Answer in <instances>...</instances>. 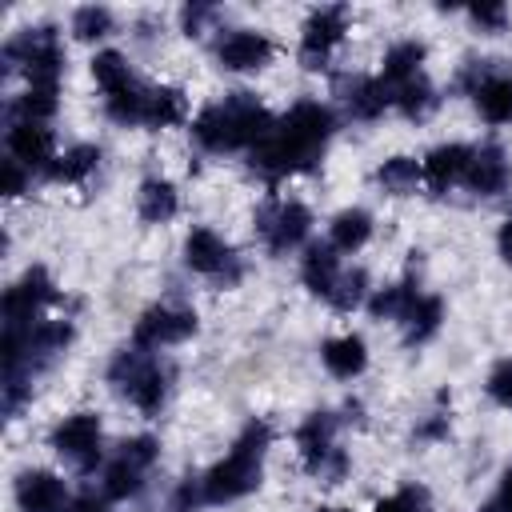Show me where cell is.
Masks as SVG:
<instances>
[{
  "instance_id": "1",
  "label": "cell",
  "mask_w": 512,
  "mask_h": 512,
  "mask_svg": "<svg viewBox=\"0 0 512 512\" xmlns=\"http://www.w3.org/2000/svg\"><path fill=\"white\" fill-rule=\"evenodd\" d=\"M336 132V112L320 100H296L280 120L276 128L248 152V168L256 176H264L268 184L284 180V176H300V172H312L328 148Z\"/></svg>"
},
{
  "instance_id": "2",
  "label": "cell",
  "mask_w": 512,
  "mask_h": 512,
  "mask_svg": "<svg viewBox=\"0 0 512 512\" xmlns=\"http://www.w3.org/2000/svg\"><path fill=\"white\" fill-rule=\"evenodd\" d=\"M272 128L276 116L252 92H228L224 100L200 108V116L192 120V140L204 152H252Z\"/></svg>"
},
{
  "instance_id": "3",
  "label": "cell",
  "mask_w": 512,
  "mask_h": 512,
  "mask_svg": "<svg viewBox=\"0 0 512 512\" xmlns=\"http://www.w3.org/2000/svg\"><path fill=\"white\" fill-rule=\"evenodd\" d=\"M268 444H272V424L252 416V420L240 428V436L232 440V448L200 476L204 504H232V500L256 492V488H260V476H264Z\"/></svg>"
},
{
  "instance_id": "4",
  "label": "cell",
  "mask_w": 512,
  "mask_h": 512,
  "mask_svg": "<svg viewBox=\"0 0 512 512\" xmlns=\"http://www.w3.org/2000/svg\"><path fill=\"white\" fill-rule=\"evenodd\" d=\"M172 380H176V368L160 352H144L136 344L120 348L108 360V384H112V392L124 396L144 416H160V408L168 404Z\"/></svg>"
},
{
  "instance_id": "5",
  "label": "cell",
  "mask_w": 512,
  "mask_h": 512,
  "mask_svg": "<svg viewBox=\"0 0 512 512\" xmlns=\"http://www.w3.org/2000/svg\"><path fill=\"white\" fill-rule=\"evenodd\" d=\"M0 60H4V76L24 72V76H28V84L60 88V76H64V44H60L56 24L20 28L16 36H8V40H4Z\"/></svg>"
},
{
  "instance_id": "6",
  "label": "cell",
  "mask_w": 512,
  "mask_h": 512,
  "mask_svg": "<svg viewBox=\"0 0 512 512\" xmlns=\"http://www.w3.org/2000/svg\"><path fill=\"white\" fill-rule=\"evenodd\" d=\"M336 428H340V416L328 412V408H316L300 420L296 428V448H300V460L304 468L324 480V484H340L348 476V452L336 444Z\"/></svg>"
},
{
  "instance_id": "7",
  "label": "cell",
  "mask_w": 512,
  "mask_h": 512,
  "mask_svg": "<svg viewBox=\"0 0 512 512\" xmlns=\"http://www.w3.org/2000/svg\"><path fill=\"white\" fill-rule=\"evenodd\" d=\"M160 460V440L156 436H128L116 456L104 464V476H100V496L108 504H120V500H132L144 492L148 484V472L156 468Z\"/></svg>"
},
{
  "instance_id": "8",
  "label": "cell",
  "mask_w": 512,
  "mask_h": 512,
  "mask_svg": "<svg viewBox=\"0 0 512 512\" xmlns=\"http://www.w3.org/2000/svg\"><path fill=\"white\" fill-rule=\"evenodd\" d=\"M312 232V212L304 200L292 196H268L256 208V236L272 256H288L296 252Z\"/></svg>"
},
{
  "instance_id": "9",
  "label": "cell",
  "mask_w": 512,
  "mask_h": 512,
  "mask_svg": "<svg viewBox=\"0 0 512 512\" xmlns=\"http://www.w3.org/2000/svg\"><path fill=\"white\" fill-rule=\"evenodd\" d=\"M48 444H52V452H56L64 464H72L76 472H92V468L104 460V424H100V416L88 412V408L68 412L64 420L52 424Z\"/></svg>"
},
{
  "instance_id": "10",
  "label": "cell",
  "mask_w": 512,
  "mask_h": 512,
  "mask_svg": "<svg viewBox=\"0 0 512 512\" xmlns=\"http://www.w3.org/2000/svg\"><path fill=\"white\" fill-rule=\"evenodd\" d=\"M184 264H188V272L212 280L216 288H232V284L244 280V260H240L236 248H232L220 232H212V228H192V232L184 236Z\"/></svg>"
},
{
  "instance_id": "11",
  "label": "cell",
  "mask_w": 512,
  "mask_h": 512,
  "mask_svg": "<svg viewBox=\"0 0 512 512\" xmlns=\"http://www.w3.org/2000/svg\"><path fill=\"white\" fill-rule=\"evenodd\" d=\"M200 320H196V308L188 304H176V300H160L152 308H144L132 324V344L144 348V352H160V348H172V344H184L188 336H196Z\"/></svg>"
},
{
  "instance_id": "12",
  "label": "cell",
  "mask_w": 512,
  "mask_h": 512,
  "mask_svg": "<svg viewBox=\"0 0 512 512\" xmlns=\"http://www.w3.org/2000/svg\"><path fill=\"white\" fill-rule=\"evenodd\" d=\"M348 24H352L348 4H320V8H312L308 20H304V28H300V64L308 72L328 68V56L344 40Z\"/></svg>"
},
{
  "instance_id": "13",
  "label": "cell",
  "mask_w": 512,
  "mask_h": 512,
  "mask_svg": "<svg viewBox=\"0 0 512 512\" xmlns=\"http://www.w3.org/2000/svg\"><path fill=\"white\" fill-rule=\"evenodd\" d=\"M52 300H56V284H52L48 268H40V264L24 268V272L8 284V292H4V304H0L4 328H32V324L40 320V312H44Z\"/></svg>"
},
{
  "instance_id": "14",
  "label": "cell",
  "mask_w": 512,
  "mask_h": 512,
  "mask_svg": "<svg viewBox=\"0 0 512 512\" xmlns=\"http://www.w3.org/2000/svg\"><path fill=\"white\" fill-rule=\"evenodd\" d=\"M216 64L224 72H260L272 64L276 56V44L268 32H256V28H232V32H220L216 40Z\"/></svg>"
},
{
  "instance_id": "15",
  "label": "cell",
  "mask_w": 512,
  "mask_h": 512,
  "mask_svg": "<svg viewBox=\"0 0 512 512\" xmlns=\"http://www.w3.org/2000/svg\"><path fill=\"white\" fill-rule=\"evenodd\" d=\"M4 144H8V156L16 164H24L28 172H52L56 164V136L48 124H36V120H8V132H4Z\"/></svg>"
},
{
  "instance_id": "16",
  "label": "cell",
  "mask_w": 512,
  "mask_h": 512,
  "mask_svg": "<svg viewBox=\"0 0 512 512\" xmlns=\"http://www.w3.org/2000/svg\"><path fill=\"white\" fill-rule=\"evenodd\" d=\"M76 496L48 468H24L16 476V508L20 512H72Z\"/></svg>"
},
{
  "instance_id": "17",
  "label": "cell",
  "mask_w": 512,
  "mask_h": 512,
  "mask_svg": "<svg viewBox=\"0 0 512 512\" xmlns=\"http://www.w3.org/2000/svg\"><path fill=\"white\" fill-rule=\"evenodd\" d=\"M464 184H468L472 196H500V192L512 184V160H508V152H504L496 140L472 148Z\"/></svg>"
},
{
  "instance_id": "18",
  "label": "cell",
  "mask_w": 512,
  "mask_h": 512,
  "mask_svg": "<svg viewBox=\"0 0 512 512\" xmlns=\"http://www.w3.org/2000/svg\"><path fill=\"white\" fill-rule=\"evenodd\" d=\"M340 104L352 120H380L392 108V88L380 76H344Z\"/></svg>"
},
{
  "instance_id": "19",
  "label": "cell",
  "mask_w": 512,
  "mask_h": 512,
  "mask_svg": "<svg viewBox=\"0 0 512 512\" xmlns=\"http://www.w3.org/2000/svg\"><path fill=\"white\" fill-rule=\"evenodd\" d=\"M468 160H472V148H468V144H460V140H452V144H436V148L424 156V164H420L424 184H428L432 192H448L452 184H464Z\"/></svg>"
},
{
  "instance_id": "20",
  "label": "cell",
  "mask_w": 512,
  "mask_h": 512,
  "mask_svg": "<svg viewBox=\"0 0 512 512\" xmlns=\"http://www.w3.org/2000/svg\"><path fill=\"white\" fill-rule=\"evenodd\" d=\"M320 360L336 380H356L368 368V344L360 332H340L320 344Z\"/></svg>"
},
{
  "instance_id": "21",
  "label": "cell",
  "mask_w": 512,
  "mask_h": 512,
  "mask_svg": "<svg viewBox=\"0 0 512 512\" xmlns=\"http://www.w3.org/2000/svg\"><path fill=\"white\" fill-rule=\"evenodd\" d=\"M340 272L344 268H340V256H336L332 244H308L304 248V256H300V280H304V288L312 296L328 300L332 288H336V280H340Z\"/></svg>"
},
{
  "instance_id": "22",
  "label": "cell",
  "mask_w": 512,
  "mask_h": 512,
  "mask_svg": "<svg viewBox=\"0 0 512 512\" xmlns=\"http://www.w3.org/2000/svg\"><path fill=\"white\" fill-rule=\"evenodd\" d=\"M440 324H444V300L440 296H432V292H420L412 304H408V312L400 316V332H404V344H428L436 332H440Z\"/></svg>"
},
{
  "instance_id": "23",
  "label": "cell",
  "mask_w": 512,
  "mask_h": 512,
  "mask_svg": "<svg viewBox=\"0 0 512 512\" xmlns=\"http://www.w3.org/2000/svg\"><path fill=\"white\" fill-rule=\"evenodd\" d=\"M136 212H140L144 224H168V220L180 212V192H176V184L164 180V176H148V180H140Z\"/></svg>"
},
{
  "instance_id": "24",
  "label": "cell",
  "mask_w": 512,
  "mask_h": 512,
  "mask_svg": "<svg viewBox=\"0 0 512 512\" xmlns=\"http://www.w3.org/2000/svg\"><path fill=\"white\" fill-rule=\"evenodd\" d=\"M376 232V220L368 208H344L328 220V244L336 252H360Z\"/></svg>"
},
{
  "instance_id": "25",
  "label": "cell",
  "mask_w": 512,
  "mask_h": 512,
  "mask_svg": "<svg viewBox=\"0 0 512 512\" xmlns=\"http://www.w3.org/2000/svg\"><path fill=\"white\" fill-rule=\"evenodd\" d=\"M424 60H428V48L420 40H396L388 52H384V64H380V80L388 88H400L408 80H416L424 72Z\"/></svg>"
},
{
  "instance_id": "26",
  "label": "cell",
  "mask_w": 512,
  "mask_h": 512,
  "mask_svg": "<svg viewBox=\"0 0 512 512\" xmlns=\"http://www.w3.org/2000/svg\"><path fill=\"white\" fill-rule=\"evenodd\" d=\"M472 100H476V112H480L488 124H508V120H512V72H508V68L492 72V76L472 92Z\"/></svg>"
},
{
  "instance_id": "27",
  "label": "cell",
  "mask_w": 512,
  "mask_h": 512,
  "mask_svg": "<svg viewBox=\"0 0 512 512\" xmlns=\"http://www.w3.org/2000/svg\"><path fill=\"white\" fill-rule=\"evenodd\" d=\"M436 104H440V92L432 88V80L420 72L416 80H408V84H400V88H392V108H400V116L404 120H428L432 112H436Z\"/></svg>"
},
{
  "instance_id": "28",
  "label": "cell",
  "mask_w": 512,
  "mask_h": 512,
  "mask_svg": "<svg viewBox=\"0 0 512 512\" xmlns=\"http://www.w3.org/2000/svg\"><path fill=\"white\" fill-rule=\"evenodd\" d=\"M188 116V100L180 88L172 84H160V88H148V100H144V128H172Z\"/></svg>"
},
{
  "instance_id": "29",
  "label": "cell",
  "mask_w": 512,
  "mask_h": 512,
  "mask_svg": "<svg viewBox=\"0 0 512 512\" xmlns=\"http://www.w3.org/2000/svg\"><path fill=\"white\" fill-rule=\"evenodd\" d=\"M100 144H72V148H64L60 156H56V164H52V180H64V184H84L96 168H100Z\"/></svg>"
},
{
  "instance_id": "30",
  "label": "cell",
  "mask_w": 512,
  "mask_h": 512,
  "mask_svg": "<svg viewBox=\"0 0 512 512\" xmlns=\"http://www.w3.org/2000/svg\"><path fill=\"white\" fill-rule=\"evenodd\" d=\"M416 296H420V288L412 284V276L408 280H396V284H384V288H376L368 296V316L372 320H396L400 324V316L408 312V304Z\"/></svg>"
},
{
  "instance_id": "31",
  "label": "cell",
  "mask_w": 512,
  "mask_h": 512,
  "mask_svg": "<svg viewBox=\"0 0 512 512\" xmlns=\"http://www.w3.org/2000/svg\"><path fill=\"white\" fill-rule=\"evenodd\" d=\"M376 188L380 192H388V196H408L420 180H424V172H420V164L412 160V156H388L380 168H376Z\"/></svg>"
},
{
  "instance_id": "32",
  "label": "cell",
  "mask_w": 512,
  "mask_h": 512,
  "mask_svg": "<svg viewBox=\"0 0 512 512\" xmlns=\"http://www.w3.org/2000/svg\"><path fill=\"white\" fill-rule=\"evenodd\" d=\"M92 80L100 84L104 96H112V92L128 88V84L136 80V72L128 68V56H124V52H116V48H100V52L92 56Z\"/></svg>"
},
{
  "instance_id": "33",
  "label": "cell",
  "mask_w": 512,
  "mask_h": 512,
  "mask_svg": "<svg viewBox=\"0 0 512 512\" xmlns=\"http://www.w3.org/2000/svg\"><path fill=\"white\" fill-rule=\"evenodd\" d=\"M72 36L76 40H84V44H92V40H104V36H112L116 32V16H112V8H104V4H80L76 12H72Z\"/></svg>"
},
{
  "instance_id": "34",
  "label": "cell",
  "mask_w": 512,
  "mask_h": 512,
  "mask_svg": "<svg viewBox=\"0 0 512 512\" xmlns=\"http://www.w3.org/2000/svg\"><path fill=\"white\" fill-rule=\"evenodd\" d=\"M328 304L336 312H352V308L368 304V272L364 268H344L336 288H332V296H328Z\"/></svg>"
},
{
  "instance_id": "35",
  "label": "cell",
  "mask_w": 512,
  "mask_h": 512,
  "mask_svg": "<svg viewBox=\"0 0 512 512\" xmlns=\"http://www.w3.org/2000/svg\"><path fill=\"white\" fill-rule=\"evenodd\" d=\"M468 20L472 28H480L484 36H496L508 28V8L500 0H480V4H468Z\"/></svg>"
},
{
  "instance_id": "36",
  "label": "cell",
  "mask_w": 512,
  "mask_h": 512,
  "mask_svg": "<svg viewBox=\"0 0 512 512\" xmlns=\"http://www.w3.org/2000/svg\"><path fill=\"white\" fill-rule=\"evenodd\" d=\"M424 508H428V488L404 484V488H396L392 496H384L372 512H424Z\"/></svg>"
},
{
  "instance_id": "37",
  "label": "cell",
  "mask_w": 512,
  "mask_h": 512,
  "mask_svg": "<svg viewBox=\"0 0 512 512\" xmlns=\"http://www.w3.org/2000/svg\"><path fill=\"white\" fill-rule=\"evenodd\" d=\"M484 392H488L500 408L512 412V356L492 364V372H488V380H484Z\"/></svg>"
},
{
  "instance_id": "38",
  "label": "cell",
  "mask_w": 512,
  "mask_h": 512,
  "mask_svg": "<svg viewBox=\"0 0 512 512\" xmlns=\"http://www.w3.org/2000/svg\"><path fill=\"white\" fill-rule=\"evenodd\" d=\"M216 16H220L216 4H200V0H192V4L180 8V28H184L188 36H200V32H208V24H212Z\"/></svg>"
},
{
  "instance_id": "39",
  "label": "cell",
  "mask_w": 512,
  "mask_h": 512,
  "mask_svg": "<svg viewBox=\"0 0 512 512\" xmlns=\"http://www.w3.org/2000/svg\"><path fill=\"white\" fill-rule=\"evenodd\" d=\"M208 508L204 504V488H200V476H184L172 492V512H200Z\"/></svg>"
},
{
  "instance_id": "40",
  "label": "cell",
  "mask_w": 512,
  "mask_h": 512,
  "mask_svg": "<svg viewBox=\"0 0 512 512\" xmlns=\"http://www.w3.org/2000/svg\"><path fill=\"white\" fill-rule=\"evenodd\" d=\"M28 180H32V172H28L24 164H16L12 156L0 164V192H4V196H12V200H16V196H24Z\"/></svg>"
},
{
  "instance_id": "41",
  "label": "cell",
  "mask_w": 512,
  "mask_h": 512,
  "mask_svg": "<svg viewBox=\"0 0 512 512\" xmlns=\"http://www.w3.org/2000/svg\"><path fill=\"white\" fill-rule=\"evenodd\" d=\"M480 512H512V464L504 468V476H500V488H496V496L480 508Z\"/></svg>"
},
{
  "instance_id": "42",
  "label": "cell",
  "mask_w": 512,
  "mask_h": 512,
  "mask_svg": "<svg viewBox=\"0 0 512 512\" xmlns=\"http://www.w3.org/2000/svg\"><path fill=\"white\" fill-rule=\"evenodd\" d=\"M420 444H428V440H440V436H448V416L444 412H432L424 424H416V432H412Z\"/></svg>"
},
{
  "instance_id": "43",
  "label": "cell",
  "mask_w": 512,
  "mask_h": 512,
  "mask_svg": "<svg viewBox=\"0 0 512 512\" xmlns=\"http://www.w3.org/2000/svg\"><path fill=\"white\" fill-rule=\"evenodd\" d=\"M496 252H500V260L504 264H512V216L500 224V232H496Z\"/></svg>"
},
{
  "instance_id": "44",
  "label": "cell",
  "mask_w": 512,
  "mask_h": 512,
  "mask_svg": "<svg viewBox=\"0 0 512 512\" xmlns=\"http://www.w3.org/2000/svg\"><path fill=\"white\" fill-rule=\"evenodd\" d=\"M332 512H348V508H332Z\"/></svg>"
}]
</instances>
